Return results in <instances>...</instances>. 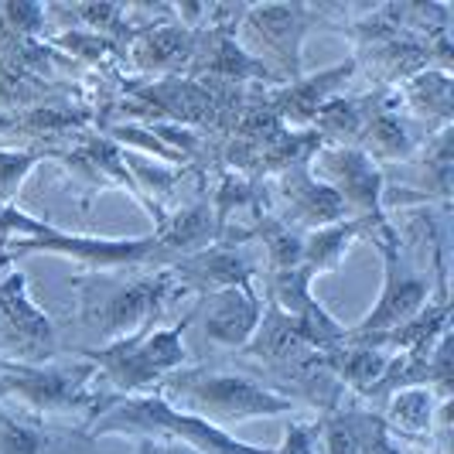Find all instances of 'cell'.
Listing matches in <instances>:
<instances>
[{
	"mask_svg": "<svg viewBox=\"0 0 454 454\" xmlns=\"http://www.w3.org/2000/svg\"><path fill=\"white\" fill-rule=\"evenodd\" d=\"M72 291L79 294L82 328L99 345L137 335L144 328H158L171 301L184 297L171 267L90 270L72 277Z\"/></svg>",
	"mask_w": 454,
	"mask_h": 454,
	"instance_id": "obj_1",
	"label": "cell"
},
{
	"mask_svg": "<svg viewBox=\"0 0 454 454\" xmlns=\"http://www.w3.org/2000/svg\"><path fill=\"white\" fill-rule=\"evenodd\" d=\"M154 393L164 403L195 413L219 431H226L229 424H243L256 417H280L294 410V400L260 383L256 376L229 372V369H205V365H184L178 372H171Z\"/></svg>",
	"mask_w": 454,
	"mask_h": 454,
	"instance_id": "obj_2",
	"label": "cell"
},
{
	"mask_svg": "<svg viewBox=\"0 0 454 454\" xmlns=\"http://www.w3.org/2000/svg\"><path fill=\"white\" fill-rule=\"evenodd\" d=\"M184 328H188V311L182 315V321H175L168 328H144V332L110 341V345L82 348L79 356L96 365L99 383L110 389L116 400L144 396L147 389L160 387L171 372L184 369L188 363Z\"/></svg>",
	"mask_w": 454,
	"mask_h": 454,
	"instance_id": "obj_3",
	"label": "cell"
},
{
	"mask_svg": "<svg viewBox=\"0 0 454 454\" xmlns=\"http://www.w3.org/2000/svg\"><path fill=\"white\" fill-rule=\"evenodd\" d=\"M103 434H127V437H144V441L164 437V441L188 444L199 454H273V448H256L247 441H236L229 431L212 427L202 417L175 410L171 403H164L158 393L116 400L90 427V437H103Z\"/></svg>",
	"mask_w": 454,
	"mask_h": 454,
	"instance_id": "obj_4",
	"label": "cell"
},
{
	"mask_svg": "<svg viewBox=\"0 0 454 454\" xmlns=\"http://www.w3.org/2000/svg\"><path fill=\"white\" fill-rule=\"evenodd\" d=\"M369 239L376 243V250L383 256V291H380V301L376 308L365 315L356 328H348V339L352 341H365V345H380V341L393 335L396 328H403L424 304L434 291V256H431V273L424 270L410 250L400 239V229L393 226L389 219L376 223Z\"/></svg>",
	"mask_w": 454,
	"mask_h": 454,
	"instance_id": "obj_5",
	"label": "cell"
},
{
	"mask_svg": "<svg viewBox=\"0 0 454 454\" xmlns=\"http://www.w3.org/2000/svg\"><path fill=\"white\" fill-rule=\"evenodd\" d=\"M318 11L301 7V4H260V7H243V42L247 51L260 66H267L284 82L301 79V45L308 27L315 24Z\"/></svg>",
	"mask_w": 454,
	"mask_h": 454,
	"instance_id": "obj_6",
	"label": "cell"
},
{
	"mask_svg": "<svg viewBox=\"0 0 454 454\" xmlns=\"http://www.w3.org/2000/svg\"><path fill=\"white\" fill-rule=\"evenodd\" d=\"M59 356L55 321L31 301L24 273L11 270L0 280V359L42 365Z\"/></svg>",
	"mask_w": 454,
	"mask_h": 454,
	"instance_id": "obj_7",
	"label": "cell"
},
{
	"mask_svg": "<svg viewBox=\"0 0 454 454\" xmlns=\"http://www.w3.org/2000/svg\"><path fill=\"white\" fill-rule=\"evenodd\" d=\"M171 273L178 280L184 294H215V291H226V287H239V284H256V273H260V260L253 243H239V239H229L219 236L212 239L205 250H195L188 256H178L171 263Z\"/></svg>",
	"mask_w": 454,
	"mask_h": 454,
	"instance_id": "obj_8",
	"label": "cell"
},
{
	"mask_svg": "<svg viewBox=\"0 0 454 454\" xmlns=\"http://www.w3.org/2000/svg\"><path fill=\"white\" fill-rule=\"evenodd\" d=\"M311 164L321 168V175H325L321 182L339 192L348 215H356V219H383L387 215V208H383L387 178H383L380 164L365 151H359V147H325L321 144Z\"/></svg>",
	"mask_w": 454,
	"mask_h": 454,
	"instance_id": "obj_9",
	"label": "cell"
},
{
	"mask_svg": "<svg viewBox=\"0 0 454 454\" xmlns=\"http://www.w3.org/2000/svg\"><path fill=\"white\" fill-rule=\"evenodd\" d=\"M260 315H263V297L256 294L253 284H239L195 297V304L188 308V325H199L208 345L223 352H243L260 325Z\"/></svg>",
	"mask_w": 454,
	"mask_h": 454,
	"instance_id": "obj_10",
	"label": "cell"
},
{
	"mask_svg": "<svg viewBox=\"0 0 454 454\" xmlns=\"http://www.w3.org/2000/svg\"><path fill=\"white\" fill-rule=\"evenodd\" d=\"M273 188H277V199L284 205V212L277 219H284L287 226L301 229V232L328 226V223H339V219H348L339 192L332 184H325L311 171V160L308 164H294V168L273 175Z\"/></svg>",
	"mask_w": 454,
	"mask_h": 454,
	"instance_id": "obj_11",
	"label": "cell"
},
{
	"mask_svg": "<svg viewBox=\"0 0 454 454\" xmlns=\"http://www.w3.org/2000/svg\"><path fill=\"white\" fill-rule=\"evenodd\" d=\"M359 68V59H348L341 66L321 68L318 75H301L294 82H284V86H273L263 92L270 114L291 130V127H311V120L318 114V106L325 99H332L341 82Z\"/></svg>",
	"mask_w": 454,
	"mask_h": 454,
	"instance_id": "obj_12",
	"label": "cell"
},
{
	"mask_svg": "<svg viewBox=\"0 0 454 454\" xmlns=\"http://www.w3.org/2000/svg\"><path fill=\"white\" fill-rule=\"evenodd\" d=\"M199 31L188 24H147L130 35V59L144 72H158L164 79H182L195 62Z\"/></svg>",
	"mask_w": 454,
	"mask_h": 454,
	"instance_id": "obj_13",
	"label": "cell"
},
{
	"mask_svg": "<svg viewBox=\"0 0 454 454\" xmlns=\"http://www.w3.org/2000/svg\"><path fill=\"white\" fill-rule=\"evenodd\" d=\"M427 137L431 134L417 120H410L400 114V106H393V110H380L369 116L363 137H359V144H363L359 151H365L376 164L380 160H410L424 147Z\"/></svg>",
	"mask_w": 454,
	"mask_h": 454,
	"instance_id": "obj_14",
	"label": "cell"
},
{
	"mask_svg": "<svg viewBox=\"0 0 454 454\" xmlns=\"http://www.w3.org/2000/svg\"><path fill=\"white\" fill-rule=\"evenodd\" d=\"M383 219H356V215H348V219L328 223V226L308 229L304 232V267L315 273V277L318 273H335L341 267L348 247L356 239H369L372 226L383 223Z\"/></svg>",
	"mask_w": 454,
	"mask_h": 454,
	"instance_id": "obj_15",
	"label": "cell"
},
{
	"mask_svg": "<svg viewBox=\"0 0 454 454\" xmlns=\"http://www.w3.org/2000/svg\"><path fill=\"white\" fill-rule=\"evenodd\" d=\"M400 103H407L410 120H417L427 134L451 127V72L424 68L410 75L400 90Z\"/></svg>",
	"mask_w": 454,
	"mask_h": 454,
	"instance_id": "obj_16",
	"label": "cell"
},
{
	"mask_svg": "<svg viewBox=\"0 0 454 454\" xmlns=\"http://www.w3.org/2000/svg\"><path fill=\"white\" fill-rule=\"evenodd\" d=\"M437 396H434L427 387H407V389H396V393H389L387 400H383V410L387 413H380L383 417V424L389 427L393 437H413V441H420V437H431L434 434V413H437Z\"/></svg>",
	"mask_w": 454,
	"mask_h": 454,
	"instance_id": "obj_17",
	"label": "cell"
},
{
	"mask_svg": "<svg viewBox=\"0 0 454 454\" xmlns=\"http://www.w3.org/2000/svg\"><path fill=\"white\" fill-rule=\"evenodd\" d=\"M75 434L45 431L35 417H18L0 407V454H62Z\"/></svg>",
	"mask_w": 454,
	"mask_h": 454,
	"instance_id": "obj_18",
	"label": "cell"
},
{
	"mask_svg": "<svg viewBox=\"0 0 454 454\" xmlns=\"http://www.w3.org/2000/svg\"><path fill=\"white\" fill-rule=\"evenodd\" d=\"M38 160H42V151H0V208L18 195V188Z\"/></svg>",
	"mask_w": 454,
	"mask_h": 454,
	"instance_id": "obj_19",
	"label": "cell"
},
{
	"mask_svg": "<svg viewBox=\"0 0 454 454\" xmlns=\"http://www.w3.org/2000/svg\"><path fill=\"white\" fill-rule=\"evenodd\" d=\"M4 27H11L18 38H31V35H38L48 21V11L45 7H38V4H7L4 7Z\"/></svg>",
	"mask_w": 454,
	"mask_h": 454,
	"instance_id": "obj_20",
	"label": "cell"
},
{
	"mask_svg": "<svg viewBox=\"0 0 454 454\" xmlns=\"http://www.w3.org/2000/svg\"><path fill=\"white\" fill-rule=\"evenodd\" d=\"M318 451V424H287L284 441L273 448V454H315Z\"/></svg>",
	"mask_w": 454,
	"mask_h": 454,
	"instance_id": "obj_21",
	"label": "cell"
},
{
	"mask_svg": "<svg viewBox=\"0 0 454 454\" xmlns=\"http://www.w3.org/2000/svg\"><path fill=\"white\" fill-rule=\"evenodd\" d=\"M158 454H199L188 444H178V441H164V448H158Z\"/></svg>",
	"mask_w": 454,
	"mask_h": 454,
	"instance_id": "obj_22",
	"label": "cell"
},
{
	"mask_svg": "<svg viewBox=\"0 0 454 454\" xmlns=\"http://www.w3.org/2000/svg\"><path fill=\"white\" fill-rule=\"evenodd\" d=\"M140 454H158V448H154L151 441H144V444H140Z\"/></svg>",
	"mask_w": 454,
	"mask_h": 454,
	"instance_id": "obj_23",
	"label": "cell"
}]
</instances>
